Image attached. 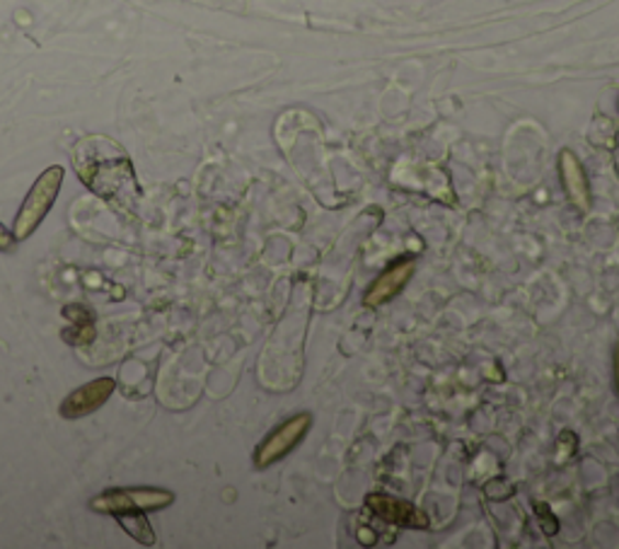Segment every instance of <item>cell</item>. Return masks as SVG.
<instances>
[{"label":"cell","instance_id":"cell-4","mask_svg":"<svg viewBox=\"0 0 619 549\" xmlns=\"http://www.w3.org/2000/svg\"><path fill=\"white\" fill-rule=\"evenodd\" d=\"M114 390H116L114 378L90 380V383L70 392V395L61 402V410H58V414H61L64 419H68V422H76V419H82V416H90V414H94V412L104 407L106 400L114 395Z\"/></svg>","mask_w":619,"mask_h":549},{"label":"cell","instance_id":"cell-7","mask_svg":"<svg viewBox=\"0 0 619 549\" xmlns=\"http://www.w3.org/2000/svg\"><path fill=\"white\" fill-rule=\"evenodd\" d=\"M559 170H562L564 189L571 199V204H576V209L588 211L590 209V189H588V177L578 158L571 150H562L559 155Z\"/></svg>","mask_w":619,"mask_h":549},{"label":"cell","instance_id":"cell-1","mask_svg":"<svg viewBox=\"0 0 619 549\" xmlns=\"http://www.w3.org/2000/svg\"><path fill=\"white\" fill-rule=\"evenodd\" d=\"M74 167L94 197L119 213H134L140 201L136 167L122 143L110 136H86L74 146Z\"/></svg>","mask_w":619,"mask_h":549},{"label":"cell","instance_id":"cell-11","mask_svg":"<svg viewBox=\"0 0 619 549\" xmlns=\"http://www.w3.org/2000/svg\"><path fill=\"white\" fill-rule=\"evenodd\" d=\"M615 378H617V390H619V346L615 351Z\"/></svg>","mask_w":619,"mask_h":549},{"label":"cell","instance_id":"cell-10","mask_svg":"<svg viewBox=\"0 0 619 549\" xmlns=\"http://www.w3.org/2000/svg\"><path fill=\"white\" fill-rule=\"evenodd\" d=\"M18 237H15V233L10 231V228H5L3 223H0V253H15L18 249Z\"/></svg>","mask_w":619,"mask_h":549},{"label":"cell","instance_id":"cell-8","mask_svg":"<svg viewBox=\"0 0 619 549\" xmlns=\"http://www.w3.org/2000/svg\"><path fill=\"white\" fill-rule=\"evenodd\" d=\"M114 518L119 525H122L131 540H136L143 547L158 545V535H155L150 520L146 518V511H122V513H114Z\"/></svg>","mask_w":619,"mask_h":549},{"label":"cell","instance_id":"cell-6","mask_svg":"<svg viewBox=\"0 0 619 549\" xmlns=\"http://www.w3.org/2000/svg\"><path fill=\"white\" fill-rule=\"evenodd\" d=\"M412 277H414V261H397V265H392L387 271L380 273V277L373 281V285L368 289L363 298V303L368 307L385 305L404 289V285H407Z\"/></svg>","mask_w":619,"mask_h":549},{"label":"cell","instance_id":"cell-5","mask_svg":"<svg viewBox=\"0 0 619 549\" xmlns=\"http://www.w3.org/2000/svg\"><path fill=\"white\" fill-rule=\"evenodd\" d=\"M307 428H310V414H297L293 419L281 424L277 432L257 448L255 456L257 468H269V464L289 456V452L301 444L303 436L307 434Z\"/></svg>","mask_w":619,"mask_h":549},{"label":"cell","instance_id":"cell-3","mask_svg":"<svg viewBox=\"0 0 619 549\" xmlns=\"http://www.w3.org/2000/svg\"><path fill=\"white\" fill-rule=\"evenodd\" d=\"M175 504V494L168 489L155 486H126L106 489L100 496L90 501V508L98 513H122V511H162Z\"/></svg>","mask_w":619,"mask_h":549},{"label":"cell","instance_id":"cell-9","mask_svg":"<svg viewBox=\"0 0 619 549\" xmlns=\"http://www.w3.org/2000/svg\"><path fill=\"white\" fill-rule=\"evenodd\" d=\"M371 506L380 513V516L392 520V523H404V525H419L424 528L426 525V516L421 511L412 508L409 504H402V501H392V498H383V496H373Z\"/></svg>","mask_w":619,"mask_h":549},{"label":"cell","instance_id":"cell-2","mask_svg":"<svg viewBox=\"0 0 619 549\" xmlns=\"http://www.w3.org/2000/svg\"><path fill=\"white\" fill-rule=\"evenodd\" d=\"M64 167L61 165H52L37 177V182L32 184L30 194L22 201V206L15 216L13 223V233L18 240H30V237L37 233L40 225L44 223V219L49 216V211L54 209L58 192H61L64 184Z\"/></svg>","mask_w":619,"mask_h":549}]
</instances>
